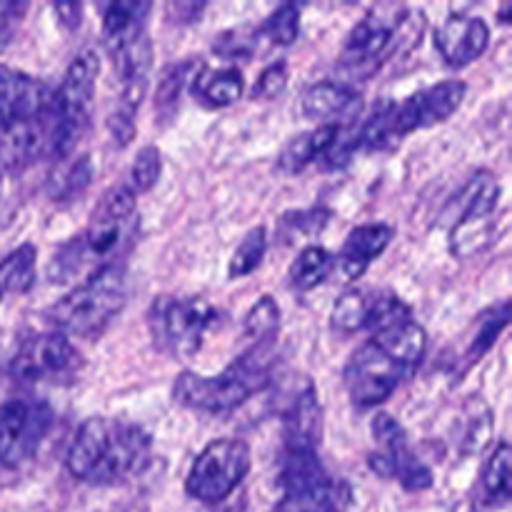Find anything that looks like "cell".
<instances>
[{
	"instance_id": "cell-29",
	"label": "cell",
	"mask_w": 512,
	"mask_h": 512,
	"mask_svg": "<svg viewBox=\"0 0 512 512\" xmlns=\"http://www.w3.org/2000/svg\"><path fill=\"white\" fill-rule=\"evenodd\" d=\"M198 70L200 63H193V60H183V63H175L170 68H165L158 85H155V110H158L160 118L173 115L175 105L180 103V95H183V90L188 85H193Z\"/></svg>"
},
{
	"instance_id": "cell-39",
	"label": "cell",
	"mask_w": 512,
	"mask_h": 512,
	"mask_svg": "<svg viewBox=\"0 0 512 512\" xmlns=\"http://www.w3.org/2000/svg\"><path fill=\"white\" fill-rule=\"evenodd\" d=\"M255 38H258V33H253V30H228V33H223L218 38L215 50H218V55H223L228 60L250 58L255 53Z\"/></svg>"
},
{
	"instance_id": "cell-2",
	"label": "cell",
	"mask_w": 512,
	"mask_h": 512,
	"mask_svg": "<svg viewBox=\"0 0 512 512\" xmlns=\"http://www.w3.org/2000/svg\"><path fill=\"white\" fill-rule=\"evenodd\" d=\"M425 350L428 335L415 318L375 330L373 338L365 340L345 363L343 378L350 403L360 410L383 405L418 370Z\"/></svg>"
},
{
	"instance_id": "cell-4",
	"label": "cell",
	"mask_w": 512,
	"mask_h": 512,
	"mask_svg": "<svg viewBox=\"0 0 512 512\" xmlns=\"http://www.w3.org/2000/svg\"><path fill=\"white\" fill-rule=\"evenodd\" d=\"M128 300V283H125L123 260H108L98 265L88 280L75 285L68 295L50 308L48 318L63 335H80L90 338L98 335L113 323L125 308Z\"/></svg>"
},
{
	"instance_id": "cell-24",
	"label": "cell",
	"mask_w": 512,
	"mask_h": 512,
	"mask_svg": "<svg viewBox=\"0 0 512 512\" xmlns=\"http://www.w3.org/2000/svg\"><path fill=\"white\" fill-rule=\"evenodd\" d=\"M343 130L345 128H338V125H318V128L295 135V138L285 145L283 153H280L278 170L290 175L305 170L313 160L323 158V155L328 153L330 145L340 138Z\"/></svg>"
},
{
	"instance_id": "cell-44",
	"label": "cell",
	"mask_w": 512,
	"mask_h": 512,
	"mask_svg": "<svg viewBox=\"0 0 512 512\" xmlns=\"http://www.w3.org/2000/svg\"><path fill=\"white\" fill-rule=\"evenodd\" d=\"M0 178H3V175H0Z\"/></svg>"
},
{
	"instance_id": "cell-34",
	"label": "cell",
	"mask_w": 512,
	"mask_h": 512,
	"mask_svg": "<svg viewBox=\"0 0 512 512\" xmlns=\"http://www.w3.org/2000/svg\"><path fill=\"white\" fill-rule=\"evenodd\" d=\"M300 33V8L298 3H283L275 8L268 18L260 25L258 35H263L268 43L278 45V48H288L298 40Z\"/></svg>"
},
{
	"instance_id": "cell-14",
	"label": "cell",
	"mask_w": 512,
	"mask_h": 512,
	"mask_svg": "<svg viewBox=\"0 0 512 512\" xmlns=\"http://www.w3.org/2000/svg\"><path fill=\"white\" fill-rule=\"evenodd\" d=\"M80 353L68 335L50 330L25 340L15 358L10 360V375L20 385H38L45 380H60L80 368Z\"/></svg>"
},
{
	"instance_id": "cell-21",
	"label": "cell",
	"mask_w": 512,
	"mask_h": 512,
	"mask_svg": "<svg viewBox=\"0 0 512 512\" xmlns=\"http://www.w3.org/2000/svg\"><path fill=\"white\" fill-rule=\"evenodd\" d=\"M285 448L318 450L323 440V408H320L315 383L303 380L283 410Z\"/></svg>"
},
{
	"instance_id": "cell-27",
	"label": "cell",
	"mask_w": 512,
	"mask_h": 512,
	"mask_svg": "<svg viewBox=\"0 0 512 512\" xmlns=\"http://www.w3.org/2000/svg\"><path fill=\"white\" fill-rule=\"evenodd\" d=\"M35 263H38V250L30 243H23L0 260V300L5 295H23L33 288Z\"/></svg>"
},
{
	"instance_id": "cell-41",
	"label": "cell",
	"mask_w": 512,
	"mask_h": 512,
	"mask_svg": "<svg viewBox=\"0 0 512 512\" xmlns=\"http://www.w3.org/2000/svg\"><path fill=\"white\" fill-rule=\"evenodd\" d=\"M53 10L58 13V18L63 20L65 28L75 30L80 25V18H83V5L80 3H68V0H58L53 3Z\"/></svg>"
},
{
	"instance_id": "cell-17",
	"label": "cell",
	"mask_w": 512,
	"mask_h": 512,
	"mask_svg": "<svg viewBox=\"0 0 512 512\" xmlns=\"http://www.w3.org/2000/svg\"><path fill=\"white\" fill-rule=\"evenodd\" d=\"M50 145H53L50 108L30 118L15 120L0 133V175L23 173L30 165L50 158Z\"/></svg>"
},
{
	"instance_id": "cell-18",
	"label": "cell",
	"mask_w": 512,
	"mask_h": 512,
	"mask_svg": "<svg viewBox=\"0 0 512 512\" xmlns=\"http://www.w3.org/2000/svg\"><path fill=\"white\" fill-rule=\"evenodd\" d=\"M490 45V25L478 15L453 13L435 30V48L448 68H468Z\"/></svg>"
},
{
	"instance_id": "cell-31",
	"label": "cell",
	"mask_w": 512,
	"mask_h": 512,
	"mask_svg": "<svg viewBox=\"0 0 512 512\" xmlns=\"http://www.w3.org/2000/svg\"><path fill=\"white\" fill-rule=\"evenodd\" d=\"M93 163H90L88 155H80L73 163L60 168L58 173L50 180V198L58 200V203H70V200L80 198V195L88 190V185L93 183Z\"/></svg>"
},
{
	"instance_id": "cell-23",
	"label": "cell",
	"mask_w": 512,
	"mask_h": 512,
	"mask_svg": "<svg viewBox=\"0 0 512 512\" xmlns=\"http://www.w3.org/2000/svg\"><path fill=\"white\" fill-rule=\"evenodd\" d=\"M395 238V228L388 223L358 225L345 238L338 265L348 280H358L368 273V265L385 253Z\"/></svg>"
},
{
	"instance_id": "cell-16",
	"label": "cell",
	"mask_w": 512,
	"mask_h": 512,
	"mask_svg": "<svg viewBox=\"0 0 512 512\" xmlns=\"http://www.w3.org/2000/svg\"><path fill=\"white\" fill-rule=\"evenodd\" d=\"M465 100L463 80H440L430 88L418 90L403 103H395L393 113V133L400 140L405 135L415 133L420 128H433V125L445 123Z\"/></svg>"
},
{
	"instance_id": "cell-37",
	"label": "cell",
	"mask_w": 512,
	"mask_h": 512,
	"mask_svg": "<svg viewBox=\"0 0 512 512\" xmlns=\"http://www.w3.org/2000/svg\"><path fill=\"white\" fill-rule=\"evenodd\" d=\"M330 218H333V213L328 208L293 210V213H288L280 220V228L288 230L290 235H305V238H310V235L323 233Z\"/></svg>"
},
{
	"instance_id": "cell-42",
	"label": "cell",
	"mask_w": 512,
	"mask_h": 512,
	"mask_svg": "<svg viewBox=\"0 0 512 512\" xmlns=\"http://www.w3.org/2000/svg\"><path fill=\"white\" fill-rule=\"evenodd\" d=\"M213 512H245V493L243 490H238V498H235V503H230V498H225L223 503L213 505Z\"/></svg>"
},
{
	"instance_id": "cell-36",
	"label": "cell",
	"mask_w": 512,
	"mask_h": 512,
	"mask_svg": "<svg viewBox=\"0 0 512 512\" xmlns=\"http://www.w3.org/2000/svg\"><path fill=\"white\" fill-rule=\"evenodd\" d=\"M85 260H88V253H85V245L78 235V238H73L70 243H65L63 248L55 253V258H50L48 278L55 280V283H68V280L83 268Z\"/></svg>"
},
{
	"instance_id": "cell-40",
	"label": "cell",
	"mask_w": 512,
	"mask_h": 512,
	"mask_svg": "<svg viewBox=\"0 0 512 512\" xmlns=\"http://www.w3.org/2000/svg\"><path fill=\"white\" fill-rule=\"evenodd\" d=\"M25 13H28V3H10V0H0V50L13 40L15 30L23 23Z\"/></svg>"
},
{
	"instance_id": "cell-20",
	"label": "cell",
	"mask_w": 512,
	"mask_h": 512,
	"mask_svg": "<svg viewBox=\"0 0 512 512\" xmlns=\"http://www.w3.org/2000/svg\"><path fill=\"white\" fill-rule=\"evenodd\" d=\"M300 105H303V115L308 120L345 128L350 123H358L360 113H363V95L345 83L323 80L305 90Z\"/></svg>"
},
{
	"instance_id": "cell-19",
	"label": "cell",
	"mask_w": 512,
	"mask_h": 512,
	"mask_svg": "<svg viewBox=\"0 0 512 512\" xmlns=\"http://www.w3.org/2000/svg\"><path fill=\"white\" fill-rule=\"evenodd\" d=\"M53 103V88L20 70L0 65V133L15 120L30 118Z\"/></svg>"
},
{
	"instance_id": "cell-7",
	"label": "cell",
	"mask_w": 512,
	"mask_h": 512,
	"mask_svg": "<svg viewBox=\"0 0 512 512\" xmlns=\"http://www.w3.org/2000/svg\"><path fill=\"white\" fill-rule=\"evenodd\" d=\"M53 423V410L43 400L15 398L0 405V490L28 473Z\"/></svg>"
},
{
	"instance_id": "cell-26",
	"label": "cell",
	"mask_w": 512,
	"mask_h": 512,
	"mask_svg": "<svg viewBox=\"0 0 512 512\" xmlns=\"http://www.w3.org/2000/svg\"><path fill=\"white\" fill-rule=\"evenodd\" d=\"M480 488H483V500L490 508H500V505L510 503L512 495V450L508 443L495 445L493 455L488 458L483 468V478H480Z\"/></svg>"
},
{
	"instance_id": "cell-6",
	"label": "cell",
	"mask_w": 512,
	"mask_h": 512,
	"mask_svg": "<svg viewBox=\"0 0 512 512\" xmlns=\"http://www.w3.org/2000/svg\"><path fill=\"white\" fill-rule=\"evenodd\" d=\"M280 485L283 498L270 512H345L353 503L350 485L333 478L310 448H285Z\"/></svg>"
},
{
	"instance_id": "cell-35",
	"label": "cell",
	"mask_w": 512,
	"mask_h": 512,
	"mask_svg": "<svg viewBox=\"0 0 512 512\" xmlns=\"http://www.w3.org/2000/svg\"><path fill=\"white\" fill-rule=\"evenodd\" d=\"M160 173H163V155H160V150L155 145H145V148L138 150L133 165H130L128 188L135 195L148 193V190H153L158 185Z\"/></svg>"
},
{
	"instance_id": "cell-15",
	"label": "cell",
	"mask_w": 512,
	"mask_h": 512,
	"mask_svg": "<svg viewBox=\"0 0 512 512\" xmlns=\"http://www.w3.org/2000/svg\"><path fill=\"white\" fill-rule=\"evenodd\" d=\"M413 318L408 303L390 290H363L350 288L335 303L330 325L340 333H358V330H383L400 320Z\"/></svg>"
},
{
	"instance_id": "cell-1",
	"label": "cell",
	"mask_w": 512,
	"mask_h": 512,
	"mask_svg": "<svg viewBox=\"0 0 512 512\" xmlns=\"http://www.w3.org/2000/svg\"><path fill=\"white\" fill-rule=\"evenodd\" d=\"M153 460V438L138 423L95 415L75 433L65 468L85 485H123L140 478Z\"/></svg>"
},
{
	"instance_id": "cell-25",
	"label": "cell",
	"mask_w": 512,
	"mask_h": 512,
	"mask_svg": "<svg viewBox=\"0 0 512 512\" xmlns=\"http://www.w3.org/2000/svg\"><path fill=\"white\" fill-rule=\"evenodd\" d=\"M190 90L195 93V98L200 100L208 108H228L235 105L243 98L245 80L243 73L238 68H220V70H205L200 68L195 75Z\"/></svg>"
},
{
	"instance_id": "cell-10",
	"label": "cell",
	"mask_w": 512,
	"mask_h": 512,
	"mask_svg": "<svg viewBox=\"0 0 512 512\" xmlns=\"http://www.w3.org/2000/svg\"><path fill=\"white\" fill-rule=\"evenodd\" d=\"M250 448L245 440L218 438L193 460L185 478V490L193 500L218 505L243 485L250 473Z\"/></svg>"
},
{
	"instance_id": "cell-12",
	"label": "cell",
	"mask_w": 512,
	"mask_h": 512,
	"mask_svg": "<svg viewBox=\"0 0 512 512\" xmlns=\"http://www.w3.org/2000/svg\"><path fill=\"white\" fill-rule=\"evenodd\" d=\"M370 433H373L375 450L368 458V465L375 475L385 480H398L408 493H420L433 485V473L413 453L408 433L393 415H375Z\"/></svg>"
},
{
	"instance_id": "cell-22",
	"label": "cell",
	"mask_w": 512,
	"mask_h": 512,
	"mask_svg": "<svg viewBox=\"0 0 512 512\" xmlns=\"http://www.w3.org/2000/svg\"><path fill=\"white\" fill-rule=\"evenodd\" d=\"M153 3L148 0H115L108 3L103 13V45L110 58L123 55L130 45L138 43L145 33V20H148Z\"/></svg>"
},
{
	"instance_id": "cell-3",
	"label": "cell",
	"mask_w": 512,
	"mask_h": 512,
	"mask_svg": "<svg viewBox=\"0 0 512 512\" xmlns=\"http://www.w3.org/2000/svg\"><path fill=\"white\" fill-rule=\"evenodd\" d=\"M275 360V340L260 345H248L243 355L233 360L223 373L200 375V373H180L173 383L175 403L185 410L208 415H225L230 410L248 403L253 395L268 388L270 375H273Z\"/></svg>"
},
{
	"instance_id": "cell-13",
	"label": "cell",
	"mask_w": 512,
	"mask_h": 512,
	"mask_svg": "<svg viewBox=\"0 0 512 512\" xmlns=\"http://www.w3.org/2000/svg\"><path fill=\"white\" fill-rule=\"evenodd\" d=\"M135 198L138 195L128 188V183H118L105 190L103 198L90 213L88 230L80 235L88 258L108 263L110 255L130 243L135 228Z\"/></svg>"
},
{
	"instance_id": "cell-38",
	"label": "cell",
	"mask_w": 512,
	"mask_h": 512,
	"mask_svg": "<svg viewBox=\"0 0 512 512\" xmlns=\"http://www.w3.org/2000/svg\"><path fill=\"white\" fill-rule=\"evenodd\" d=\"M288 75H290L288 63H285V60H275L273 65H268V68L258 75L253 90H250V98L253 100L278 98V95L285 90V85H288Z\"/></svg>"
},
{
	"instance_id": "cell-9",
	"label": "cell",
	"mask_w": 512,
	"mask_h": 512,
	"mask_svg": "<svg viewBox=\"0 0 512 512\" xmlns=\"http://www.w3.org/2000/svg\"><path fill=\"white\" fill-rule=\"evenodd\" d=\"M218 320V310L203 298L160 295L150 303L148 328L155 348L175 360H190Z\"/></svg>"
},
{
	"instance_id": "cell-33",
	"label": "cell",
	"mask_w": 512,
	"mask_h": 512,
	"mask_svg": "<svg viewBox=\"0 0 512 512\" xmlns=\"http://www.w3.org/2000/svg\"><path fill=\"white\" fill-rule=\"evenodd\" d=\"M265 250H268V230H265V225L248 230L245 238L240 240L238 248H235L233 258H230V278H245V275H250L253 270H258L265 258Z\"/></svg>"
},
{
	"instance_id": "cell-30",
	"label": "cell",
	"mask_w": 512,
	"mask_h": 512,
	"mask_svg": "<svg viewBox=\"0 0 512 512\" xmlns=\"http://www.w3.org/2000/svg\"><path fill=\"white\" fill-rule=\"evenodd\" d=\"M508 323H510L508 300H505V303L493 305L490 310H485V313L478 318V323H475V335H473V343H470L468 353H465V363L473 365V363H478L483 355H488L490 348H493V345L498 343L500 335H503V330L508 328Z\"/></svg>"
},
{
	"instance_id": "cell-32",
	"label": "cell",
	"mask_w": 512,
	"mask_h": 512,
	"mask_svg": "<svg viewBox=\"0 0 512 512\" xmlns=\"http://www.w3.org/2000/svg\"><path fill=\"white\" fill-rule=\"evenodd\" d=\"M280 328V308L275 303V298L263 295L253 308L248 310L243 320V333L248 345H260L270 343V340L278 338Z\"/></svg>"
},
{
	"instance_id": "cell-43",
	"label": "cell",
	"mask_w": 512,
	"mask_h": 512,
	"mask_svg": "<svg viewBox=\"0 0 512 512\" xmlns=\"http://www.w3.org/2000/svg\"><path fill=\"white\" fill-rule=\"evenodd\" d=\"M100 512H150V510H148V505L138 503V500H125V503H115Z\"/></svg>"
},
{
	"instance_id": "cell-5",
	"label": "cell",
	"mask_w": 512,
	"mask_h": 512,
	"mask_svg": "<svg viewBox=\"0 0 512 512\" xmlns=\"http://www.w3.org/2000/svg\"><path fill=\"white\" fill-rule=\"evenodd\" d=\"M100 75V55L93 48H83L65 70L63 80L53 90V145L50 160H65L90 128L95 83Z\"/></svg>"
},
{
	"instance_id": "cell-8",
	"label": "cell",
	"mask_w": 512,
	"mask_h": 512,
	"mask_svg": "<svg viewBox=\"0 0 512 512\" xmlns=\"http://www.w3.org/2000/svg\"><path fill=\"white\" fill-rule=\"evenodd\" d=\"M415 13L405 8H378L365 15L343 43L340 70L350 78H370L383 63L395 55L398 45H408L413 38ZM418 43V38H413Z\"/></svg>"
},
{
	"instance_id": "cell-28",
	"label": "cell",
	"mask_w": 512,
	"mask_h": 512,
	"mask_svg": "<svg viewBox=\"0 0 512 512\" xmlns=\"http://www.w3.org/2000/svg\"><path fill=\"white\" fill-rule=\"evenodd\" d=\"M335 258L320 245H308L290 265V283L295 290H313L333 273Z\"/></svg>"
},
{
	"instance_id": "cell-11",
	"label": "cell",
	"mask_w": 512,
	"mask_h": 512,
	"mask_svg": "<svg viewBox=\"0 0 512 512\" xmlns=\"http://www.w3.org/2000/svg\"><path fill=\"white\" fill-rule=\"evenodd\" d=\"M500 203L498 178L488 170H478L463 185L453 203L448 205L450 215V250L458 258L475 255L490 240V218Z\"/></svg>"
}]
</instances>
